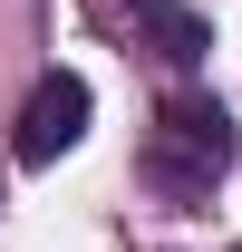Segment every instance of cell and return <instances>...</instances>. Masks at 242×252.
I'll use <instances>...</instances> for the list:
<instances>
[{"mask_svg":"<svg viewBox=\"0 0 242 252\" xmlns=\"http://www.w3.org/2000/svg\"><path fill=\"white\" fill-rule=\"evenodd\" d=\"M136 20H146V30H155V49H165V59H175V68H194V59H204V49H213V30H204V20H194V10H184V0H136Z\"/></svg>","mask_w":242,"mask_h":252,"instance_id":"3","label":"cell"},{"mask_svg":"<svg viewBox=\"0 0 242 252\" xmlns=\"http://www.w3.org/2000/svg\"><path fill=\"white\" fill-rule=\"evenodd\" d=\"M155 185H175V194H204L223 165H233V117L213 107V97H165V117H155Z\"/></svg>","mask_w":242,"mask_h":252,"instance_id":"1","label":"cell"},{"mask_svg":"<svg viewBox=\"0 0 242 252\" xmlns=\"http://www.w3.org/2000/svg\"><path fill=\"white\" fill-rule=\"evenodd\" d=\"M78 136H88V78L49 68L30 88V107H20V165H59Z\"/></svg>","mask_w":242,"mask_h":252,"instance_id":"2","label":"cell"}]
</instances>
